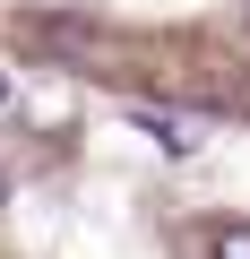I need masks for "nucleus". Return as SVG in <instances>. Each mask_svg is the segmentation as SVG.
Segmentation results:
<instances>
[{"instance_id": "obj_1", "label": "nucleus", "mask_w": 250, "mask_h": 259, "mask_svg": "<svg viewBox=\"0 0 250 259\" xmlns=\"http://www.w3.org/2000/svg\"><path fill=\"white\" fill-rule=\"evenodd\" d=\"M130 121L147 130V139H156L164 156H198V147H207V121H190V112H156V104H138Z\"/></svg>"}, {"instance_id": "obj_2", "label": "nucleus", "mask_w": 250, "mask_h": 259, "mask_svg": "<svg viewBox=\"0 0 250 259\" xmlns=\"http://www.w3.org/2000/svg\"><path fill=\"white\" fill-rule=\"evenodd\" d=\"M207 250H216V259H250V225H216Z\"/></svg>"}, {"instance_id": "obj_3", "label": "nucleus", "mask_w": 250, "mask_h": 259, "mask_svg": "<svg viewBox=\"0 0 250 259\" xmlns=\"http://www.w3.org/2000/svg\"><path fill=\"white\" fill-rule=\"evenodd\" d=\"M9 95H18V87H9V69H0V112H9Z\"/></svg>"}, {"instance_id": "obj_4", "label": "nucleus", "mask_w": 250, "mask_h": 259, "mask_svg": "<svg viewBox=\"0 0 250 259\" xmlns=\"http://www.w3.org/2000/svg\"><path fill=\"white\" fill-rule=\"evenodd\" d=\"M0 207H9V164H0Z\"/></svg>"}]
</instances>
